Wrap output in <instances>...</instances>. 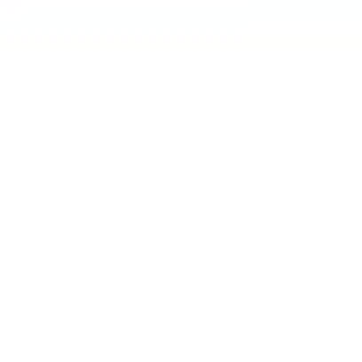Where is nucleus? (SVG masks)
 I'll use <instances>...</instances> for the list:
<instances>
[]
</instances>
